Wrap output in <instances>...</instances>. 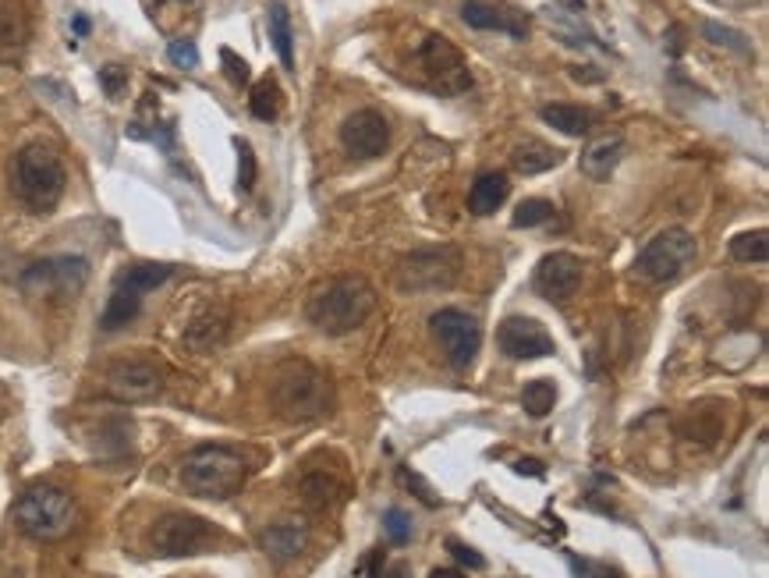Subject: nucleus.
I'll return each mask as SVG.
<instances>
[{
    "label": "nucleus",
    "mask_w": 769,
    "mask_h": 578,
    "mask_svg": "<svg viewBox=\"0 0 769 578\" xmlns=\"http://www.w3.org/2000/svg\"><path fill=\"white\" fill-rule=\"evenodd\" d=\"M543 121L550 128H557L560 135L582 139V135H589V128L596 125V110L578 107V103H546V107H543Z\"/></svg>",
    "instance_id": "nucleus-22"
},
{
    "label": "nucleus",
    "mask_w": 769,
    "mask_h": 578,
    "mask_svg": "<svg viewBox=\"0 0 769 578\" xmlns=\"http://www.w3.org/2000/svg\"><path fill=\"white\" fill-rule=\"evenodd\" d=\"M550 217H553V203H546V199H525V203L514 210L511 224L514 227H539Z\"/></svg>",
    "instance_id": "nucleus-31"
},
{
    "label": "nucleus",
    "mask_w": 769,
    "mask_h": 578,
    "mask_svg": "<svg viewBox=\"0 0 769 578\" xmlns=\"http://www.w3.org/2000/svg\"><path fill=\"white\" fill-rule=\"evenodd\" d=\"M280 107H284V96H280L277 79H273V75L259 79L256 86H252V93H249L252 118H259V121H277V118H280Z\"/></svg>",
    "instance_id": "nucleus-26"
},
{
    "label": "nucleus",
    "mask_w": 769,
    "mask_h": 578,
    "mask_svg": "<svg viewBox=\"0 0 769 578\" xmlns=\"http://www.w3.org/2000/svg\"><path fill=\"white\" fill-rule=\"evenodd\" d=\"M234 146H238V188L241 192H252L256 188V153H252L249 139H234Z\"/></svg>",
    "instance_id": "nucleus-32"
},
{
    "label": "nucleus",
    "mask_w": 769,
    "mask_h": 578,
    "mask_svg": "<svg viewBox=\"0 0 769 578\" xmlns=\"http://www.w3.org/2000/svg\"><path fill=\"white\" fill-rule=\"evenodd\" d=\"M429 330L440 341V348L447 352L454 369H468L479 355L482 344V327L472 313L465 309H440V313L429 316Z\"/></svg>",
    "instance_id": "nucleus-11"
},
{
    "label": "nucleus",
    "mask_w": 769,
    "mask_h": 578,
    "mask_svg": "<svg viewBox=\"0 0 769 578\" xmlns=\"http://www.w3.org/2000/svg\"><path fill=\"white\" fill-rule=\"evenodd\" d=\"M362 578H383V550H373L362 561Z\"/></svg>",
    "instance_id": "nucleus-40"
},
{
    "label": "nucleus",
    "mask_w": 769,
    "mask_h": 578,
    "mask_svg": "<svg viewBox=\"0 0 769 578\" xmlns=\"http://www.w3.org/2000/svg\"><path fill=\"white\" fill-rule=\"evenodd\" d=\"M401 479H404V483H408V490H412L415 497L422 500V504H429V508H436V504H440V497H436V493H429L426 479H422V476H415L412 469H401Z\"/></svg>",
    "instance_id": "nucleus-39"
},
{
    "label": "nucleus",
    "mask_w": 769,
    "mask_h": 578,
    "mask_svg": "<svg viewBox=\"0 0 769 578\" xmlns=\"http://www.w3.org/2000/svg\"><path fill=\"white\" fill-rule=\"evenodd\" d=\"M461 274V252L451 245H440V249H419L404 259L401 270H397V284L404 291H415V295H429V291H443L451 288Z\"/></svg>",
    "instance_id": "nucleus-9"
},
{
    "label": "nucleus",
    "mask_w": 769,
    "mask_h": 578,
    "mask_svg": "<svg viewBox=\"0 0 769 578\" xmlns=\"http://www.w3.org/2000/svg\"><path fill=\"white\" fill-rule=\"evenodd\" d=\"M305 543H309V529H305L302 522H295V518H288V522H273L270 529L263 532V550L273 564L295 561V557L305 550Z\"/></svg>",
    "instance_id": "nucleus-19"
},
{
    "label": "nucleus",
    "mask_w": 769,
    "mask_h": 578,
    "mask_svg": "<svg viewBox=\"0 0 769 578\" xmlns=\"http://www.w3.org/2000/svg\"><path fill=\"white\" fill-rule=\"evenodd\" d=\"M107 387L117 401H128V405H135V401H153L156 394L164 391V369L146 359L117 362L107 373Z\"/></svg>",
    "instance_id": "nucleus-15"
},
{
    "label": "nucleus",
    "mask_w": 769,
    "mask_h": 578,
    "mask_svg": "<svg viewBox=\"0 0 769 578\" xmlns=\"http://www.w3.org/2000/svg\"><path fill=\"white\" fill-rule=\"evenodd\" d=\"M383 532H387L390 543H397V547H401V543H408V539H412V518L404 515L401 508H390L387 518H383Z\"/></svg>",
    "instance_id": "nucleus-35"
},
{
    "label": "nucleus",
    "mask_w": 769,
    "mask_h": 578,
    "mask_svg": "<svg viewBox=\"0 0 769 578\" xmlns=\"http://www.w3.org/2000/svg\"><path fill=\"white\" fill-rule=\"evenodd\" d=\"M376 302H380V295H376V288L366 277L344 274L312 291L309 305H305V320H309L319 334L344 337L373 316Z\"/></svg>",
    "instance_id": "nucleus-1"
},
{
    "label": "nucleus",
    "mask_w": 769,
    "mask_h": 578,
    "mask_svg": "<svg viewBox=\"0 0 769 578\" xmlns=\"http://www.w3.org/2000/svg\"><path fill=\"white\" fill-rule=\"evenodd\" d=\"M461 18H465L472 29L507 32L511 40H529V18L518 15V11H511V8H497V4H486V0H465Z\"/></svg>",
    "instance_id": "nucleus-17"
},
{
    "label": "nucleus",
    "mask_w": 769,
    "mask_h": 578,
    "mask_svg": "<svg viewBox=\"0 0 769 578\" xmlns=\"http://www.w3.org/2000/svg\"><path fill=\"white\" fill-rule=\"evenodd\" d=\"M89 281V263L82 256H50L25 266L18 277L25 295H50V298H75Z\"/></svg>",
    "instance_id": "nucleus-10"
},
{
    "label": "nucleus",
    "mask_w": 769,
    "mask_h": 578,
    "mask_svg": "<svg viewBox=\"0 0 769 578\" xmlns=\"http://www.w3.org/2000/svg\"><path fill=\"white\" fill-rule=\"evenodd\" d=\"M429 578H468V575H461L458 568H433L429 571Z\"/></svg>",
    "instance_id": "nucleus-42"
},
{
    "label": "nucleus",
    "mask_w": 769,
    "mask_h": 578,
    "mask_svg": "<svg viewBox=\"0 0 769 578\" xmlns=\"http://www.w3.org/2000/svg\"><path fill=\"white\" fill-rule=\"evenodd\" d=\"M702 32H706V40L713 47H723V50H734V54H752V43H748L745 32L731 29V25H720V22H702Z\"/></svg>",
    "instance_id": "nucleus-29"
},
{
    "label": "nucleus",
    "mask_w": 769,
    "mask_h": 578,
    "mask_svg": "<svg viewBox=\"0 0 769 578\" xmlns=\"http://www.w3.org/2000/svg\"><path fill=\"white\" fill-rule=\"evenodd\" d=\"M174 277L171 263H132L114 277V291L107 298V309L100 316L103 330H125L128 323L139 320L142 298L149 291H156L160 284H167Z\"/></svg>",
    "instance_id": "nucleus-6"
},
{
    "label": "nucleus",
    "mask_w": 769,
    "mask_h": 578,
    "mask_svg": "<svg viewBox=\"0 0 769 578\" xmlns=\"http://www.w3.org/2000/svg\"><path fill=\"white\" fill-rule=\"evenodd\" d=\"M624 157V139L621 135H599L582 149V174L592 181H606L617 171Z\"/></svg>",
    "instance_id": "nucleus-20"
},
{
    "label": "nucleus",
    "mask_w": 769,
    "mask_h": 578,
    "mask_svg": "<svg viewBox=\"0 0 769 578\" xmlns=\"http://www.w3.org/2000/svg\"><path fill=\"white\" fill-rule=\"evenodd\" d=\"M220 61H224V75H227V82L231 86H249V79H252V71H249V61L241 54H234L231 47H224L220 50Z\"/></svg>",
    "instance_id": "nucleus-33"
},
{
    "label": "nucleus",
    "mask_w": 769,
    "mask_h": 578,
    "mask_svg": "<svg viewBox=\"0 0 769 578\" xmlns=\"http://www.w3.org/2000/svg\"><path fill=\"white\" fill-rule=\"evenodd\" d=\"M220 539V529L213 522L188 511H174V515L156 518V525L149 529V547L160 557H192L210 550Z\"/></svg>",
    "instance_id": "nucleus-8"
},
{
    "label": "nucleus",
    "mask_w": 769,
    "mask_h": 578,
    "mask_svg": "<svg viewBox=\"0 0 769 578\" xmlns=\"http://www.w3.org/2000/svg\"><path fill=\"white\" fill-rule=\"evenodd\" d=\"M227 337V313L224 309H206L199 313L185 330V344L195 352H213L220 341Z\"/></svg>",
    "instance_id": "nucleus-24"
},
{
    "label": "nucleus",
    "mask_w": 769,
    "mask_h": 578,
    "mask_svg": "<svg viewBox=\"0 0 769 578\" xmlns=\"http://www.w3.org/2000/svg\"><path fill=\"white\" fill-rule=\"evenodd\" d=\"M266 25H270L273 50H277L284 71H295V32H291V11L284 0H270L266 4Z\"/></svg>",
    "instance_id": "nucleus-21"
},
{
    "label": "nucleus",
    "mask_w": 769,
    "mask_h": 578,
    "mask_svg": "<svg viewBox=\"0 0 769 578\" xmlns=\"http://www.w3.org/2000/svg\"><path fill=\"white\" fill-rule=\"evenodd\" d=\"M553 405H557V387H553L550 380H532L521 387V408H525L532 419L550 415Z\"/></svg>",
    "instance_id": "nucleus-28"
},
{
    "label": "nucleus",
    "mask_w": 769,
    "mask_h": 578,
    "mask_svg": "<svg viewBox=\"0 0 769 578\" xmlns=\"http://www.w3.org/2000/svg\"><path fill=\"white\" fill-rule=\"evenodd\" d=\"M419 61L422 68L429 71V79H433L436 96H458L465 93V89H472V71L461 61L458 47L447 43L443 36H426V43H422L419 50Z\"/></svg>",
    "instance_id": "nucleus-12"
},
{
    "label": "nucleus",
    "mask_w": 769,
    "mask_h": 578,
    "mask_svg": "<svg viewBox=\"0 0 769 578\" xmlns=\"http://www.w3.org/2000/svg\"><path fill=\"white\" fill-rule=\"evenodd\" d=\"M564 160V153L546 142H529V146H518L514 149V171L518 174H543L550 167H557Z\"/></svg>",
    "instance_id": "nucleus-25"
},
{
    "label": "nucleus",
    "mask_w": 769,
    "mask_h": 578,
    "mask_svg": "<svg viewBox=\"0 0 769 578\" xmlns=\"http://www.w3.org/2000/svg\"><path fill=\"white\" fill-rule=\"evenodd\" d=\"M731 256L738 263H766L769 259V231L755 227V231H741L731 238Z\"/></svg>",
    "instance_id": "nucleus-27"
},
{
    "label": "nucleus",
    "mask_w": 769,
    "mask_h": 578,
    "mask_svg": "<svg viewBox=\"0 0 769 578\" xmlns=\"http://www.w3.org/2000/svg\"><path fill=\"white\" fill-rule=\"evenodd\" d=\"M514 469L529 472V476H543V465H525V461H521V465H514Z\"/></svg>",
    "instance_id": "nucleus-43"
},
{
    "label": "nucleus",
    "mask_w": 769,
    "mask_h": 578,
    "mask_svg": "<svg viewBox=\"0 0 769 578\" xmlns=\"http://www.w3.org/2000/svg\"><path fill=\"white\" fill-rule=\"evenodd\" d=\"M89 29H93V22H89L86 15H75V18H71V32H75L78 40H82V36H89Z\"/></svg>",
    "instance_id": "nucleus-41"
},
{
    "label": "nucleus",
    "mask_w": 769,
    "mask_h": 578,
    "mask_svg": "<svg viewBox=\"0 0 769 578\" xmlns=\"http://www.w3.org/2000/svg\"><path fill=\"white\" fill-rule=\"evenodd\" d=\"M249 465L234 447L224 444H202L181 461V486L192 497L202 500H227L245 486Z\"/></svg>",
    "instance_id": "nucleus-4"
},
{
    "label": "nucleus",
    "mask_w": 769,
    "mask_h": 578,
    "mask_svg": "<svg viewBox=\"0 0 769 578\" xmlns=\"http://www.w3.org/2000/svg\"><path fill=\"white\" fill-rule=\"evenodd\" d=\"M497 344L507 359L532 362V359H550L557 352L550 330L532 316H507L497 327Z\"/></svg>",
    "instance_id": "nucleus-13"
},
{
    "label": "nucleus",
    "mask_w": 769,
    "mask_h": 578,
    "mask_svg": "<svg viewBox=\"0 0 769 578\" xmlns=\"http://www.w3.org/2000/svg\"><path fill=\"white\" fill-rule=\"evenodd\" d=\"M11 515H15L18 529L32 539H61L78 522L75 500L61 486H32V490H25Z\"/></svg>",
    "instance_id": "nucleus-5"
},
{
    "label": "nucleus",
    "mask_w": 769,
    "mask_h": 578,
    "mask_svg": "<svg viewBox=\"0 0 769 578\" xmlns=\"http://www.w3.org/2000/svg\"><path fill=\"white\" fill-rule=\"evenodd\" d=\"M64 188H68V167L61 153L47 142H32L18 149L15 164H11V192L29 213H54L61 203Z\"/></svg>",
    "instance_id": "nucleus-2"
},
{
    "label": "nucleus",
    "mask_w": 769,
    "mask_h": 578,
    "mask_svg": "<svg viewBox=\"0 0 769 578\" xmlns=\"http://www.w3.org/2000/svg\"><path fill=\"white\" fill-rule=\"evenodd\" d=\"M167 57H171L174 68L192 71L195 64H199V47H195L192 40H174V43H167Z\"/></svg>",
    "instance_id": "nucleus-36"
},
{
    "label": "nucleus",
    "mask_w": 769,
    "mask_h": 578,
    "mask_svg": "<svg viewBox=\"0 0 769 578\" xmlns=\"http://www.w3.org/2000/svg\"><path fill=\"white\" fill-rule=\"evenodd\" d=\"M100 86H103V93H107V100H121L128 89V71L121 68V64H103Z\"/></svg>",
    "instance_id": "nucleus-34"
},
{
    "label": "nucleus",
    "mask_w": 769,
    "mask_h": 578,
    "mask_svg": "<svg viewBox=\"0 0 769 578\" xmlns=\"http://www.w3.org/2000/svg\"><path fill=\"white\" fill-rule=\"evenodd\" d=\"M560 8H568V11H582L585 8V0H557Z\"/></svg>",
    "instance_id": "nucleus-44"
},
{
    "label": "nucleus",
    "mask_w": 769,
    "mask_h": 578,
    "mask_svg": "<svg viewBox=\"0 0 769 578\" xmlns=\"http://www.w3.org/2000/svg\"><path fill=\"white\" fill-rule=\"evenodd\" d=\"M341 146L348 149L351 157H358V160L383 157V153H387V146H390L387 118H383L380 110H373V107L348 114V118L341 121Z\"/></svg>",
    "instance_id": "nucleus-14"
},
{
    "label": "nucleus",
    "mask_w": 769,
    "mask_h": 578,
    "mask_svg": "<svg viewBox=\"0 0 769 578\" xmlns=\"http://www.w3.org/2000/svg\"><path fill=\"white\" fill-rule=\"evenodd\" d=\"M270 401L284 419L309 422V419H323V415L330 412L334 391H330L327 376L319 373L312 362L291 359L284 362V366H277V373H273Z\"/></svg>",
    "instance_id": "nucleus-3"
},
{
    "label": "nucleus",
    "mask_w": 769,
    "mask_h": 578,
    "mask_svg": "<svg viewBox=\"0 0 769 578\" xmlns=\"http://www.w3.org/2000/svg\"><path fill=\"white\" fill-rule=\"evenodd\" d=\"M387 578H412V575H408V564H397V568L390 571Z\"/></svg>",
    "instance_id": "nucleus-45"
},
{
    "label": "nucleus",
    "mask_w": 769,
    "mask_h": 578,
    "mask_svg": "<svg viewBox=\"0 0 769 578\" xmlns=\"http://www.w3.org/2000/svg\"><path fill=\"white\" fill-rule=\"evenodd\" d=\"M447 550H451L454 561L465 564V568H472V571H482V568H486V557H482L479 550L468 547V543H461V539H447Z\"/></svg>",
    "instance_id": "nucleus-38"
},
{
    "label": "nucleus",
    "mask_w": 769,
    "mask_h": 578,
    "mask_svg": "<svg viewBox=\"0 0 769 578\" xmlns=\"http://www.w3.org/2000/svg\"><path fill=\"white\" fill-rule=\"evenodd\" d=\"M334 490H337V483L330 476H305L302 479V500L309 504V508H316V511H323L334 500Z\"/></svg>",
    "instance_id": "nucleus-30"
},
{
    "label": "nucleus",
    "mask_w": 769,
    "mask_h": 578,
    "mask_svg": "<svg viewBox=\"0 0 769 578\" xmlns=\"http://www.w3.org/2000/svg\"><path fill=\"white\" fill-rule=\"evenodd\" d=\"M582 284V259L571 256V252H550V256L539 259L536 277H532V288L546 298V302H564L571 298Z\"/></svg>",
    "instance_id": "nucleus-16"
},
{
    "label": "nucleus",
    "mask_w": 769,
    "mask_h": 578,
    "mask_svg": "<svg viewBox=\"0 0 769 578\" xmlns=\"http://www.w3.org/2000/svg\"><path fill=\"white\" fill-rule=\"evenodd\" d=\"M29 47V15L15 0L0 4V64H15Z\"/></svg>",
    "instance_id": "nucleus-18"
},
{
    "label": "nucleus",
    "mask_w": 769,
    "mask_h": 578,
    "mask_svg": "<svg viewBox=\"0 0 769 578\" xmlns=\"http://www.w3.org/2000/svg\"><path fill=\"white\" fill-rule=\"evenodd\" d=\"M695 256H699V242H695L692 231L670 227V231H660L653 242L638 252L631 274L642 284H670L695 263Z\"/></svg>",
    "instance_id": "nucleus-7"
},
{
    "label": "nucleus",
    "mask_w": 769,
    "mask_h": 578,
    "mask_svg": "<svg viewBox=\"0 0 769 578\" xmlns=\"http://www.w3.org/2000/svg\"><path fill=\"white\" fill-rule=\"evenodd\" d=\"M507 196H511V181L500 171H486L475 178L472 192H468V210H472L475 217H490Z\"/></svg>",
    "instance_id": "nucleus-23"
},
{
    "label": "nucleus",
    "mask_w": 769,
    "mask_h": 578,
    "mask_svg": "<svg viewBox=\"0 0 769 578\" xmlns=\"http://www.w3.org/2000/svg\"><path fill=\"white\" fill-rule=\"evenodd\" d=\"M571 571L575 578H621V571L610 568V564H599V561H582V557H568Z\"/></svg>",
    "instance_id": "nucleus-37"
}]
</instances>
